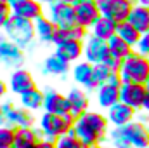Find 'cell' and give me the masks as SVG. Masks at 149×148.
<instances>
[{
	"mask_svg": "<svg viewBox=\"0 0 149 148\" xmlns=\"http://www.w3.org/2000/svg\"><path fill=\"white\" fill-rule=\"evenodd\" d=\"M121 80L123 84L134 82V84H146L149 80V58L139 54L137 51H134L121 66Z\"/></svg>",
	"mask_w": 149,
	"mask_h": 148,
	"instance_id": "4",
	"label": "cell"
},
{
	"mask_svg": "<svg viewBox=\"0 0 149 148\" xmlns=\"http://www.w3.org/2000/svg\"><path fill=\"white\" fill-rule=\"evenodd\" d=\"M2 111V120L3 124L14 127V129H23V127H35V118L33 113L24 110L21 105H16L10 99H5L0 103Z\"/></svg>",
	"mask_w": 149,
	"mask_h": 148,
	"instance_id": "5",
	"label": "cell"
},
{
	"mask_svg": "<svg viewBox=\"0 0 149 148\" xmlns=\"http://www.w3.org/2000/svg\"><path fill=\"white\" fill-rule=\"evenodd\" d=\"M74 11H76L78 25L85 26L87 30H90L95 25V21L101 18V11H99V5H97V0H83L78 5H74Z\"/></svg>",
	"mask_w": 149,
	"mask_h": 148,
	"instance_id": "13",
	"label": "cell"
},
{
	"mask_svg": "<svg viewBox=\"0 0 149 148\" xmlns=\"http://www.w3.org/2000/svg\"><path fill=\"white\" fill-rule=\"evenodd\" d=\"M135 51H137L139 54H142V56L149 58V32L141 37L139 44H137V47H135Z\"/></svg>",
	"mask_w": 149,
	"mask_h": 148,
	"instance_id": "35",
	"label": "cell"
},
{
	"mask_svg": "<svg viewBox=\"0 0 149 148\" xmlns=\"http://www.w3.org/2000/svg\"><path fill=\"white\" fill-rule=\"evenodd\" d=\"M116 32H118V23L109 19V18H104V16H101L95 21V25L90 28V35L101 38V40H106V42L114 37Z\"/></svg>",
	"mask_w": 149,
	"mask_h": 148,
	"instance_id": "23",
	"label": "cell"
},
{
	"mask_svg": "<svg viewBox=\"0 0 149 148\" xmlns=\"http://www.w3.org/2000/svg\"><path fill=\"white\" fill-rule=\"evenodd\" d=\"M109 45L106 40L88 35L87 40L83 42V58L85 61H88L90 65H101L109 58Z\"/></svg>",
	"mask_w": 149,
	"mask_h": 148,
	"instance_id": "10",
	"label": "cell"
},
{
	"mask_svg": "<svg viewBox=\"0 0 149 148\" xmlns=\"http://www.w3.org/2000/svg\"><path fill=\"white\" fill-rule=\"evenodd\" d=\"M12 14L35 23L38 18L43 16V9H42V4L37 2V0H24L23 4H19L12 9Z\"/></svg>",
	"mask_w": 149,
	"mask_h": 148,
	"instance_id": "24",
	"label": "cell"
},
{
	"mask_svg": "<svg viewBox=\"0 0 149 148\" xmlns=\"http://www.w3.org/2000/svg\"><path fill=\"white\" fill-rule=\"evenodd\" d=\"M70 72H71V65H70V63H66L63 58H59L56 52H52L50 56H47V58L43 59V65H42V73L64 78V77L70 73Z\"/></svg>",
	"mask_w": 149,
	"mask_h": 148,
	"instance_id": "18",
	"label": "cell"
},
{
	"mask_svg": "<svg viewBox=\"0 0 149 148\" xmlns=\"http://www.w3.org/2000/svg\"><path fill=\"white\" fill-rule=\"evenodd\" d=\"M90 148H113L111 145H106V143H101V145H95V147H90Z\"/></svg>",
	"mask_w": 149,
	"mask_h": 148,
	"instance_id": "42",
	"label": "cell"
},
{
	"mask_svg": "<svg viewBox=\"0 0 149 148\" xmlns=\"http://www.w3.org/2000/svg\"><path fill=\"white\" fill-rule=\"evenodd\" d=\"M43 98H45L43 91H40L38 87H35V89L24 92L23 96H19V105L24 110L35 113L38 110H43Z\"/></svg>",
	"mask_w": 149,
	"mask_h": 148,
	"instance_id": "26",
	"label": "cell"
},
{
	"mask_svg": "<svg viewBox=\"0 0 149 148\" xmlns=\"http://www.w3.org/2000/svg\"><path fill=\"white\" fill-rule=\"evenodd\" d=\"M26 61L24 49L10 42L9 38H0V66L7 70H19Z\"/></svg>",
	"mask_w": 149,
	"mask_h": 148,
	"instance_id": "7",
	"label": "cell"
},
{
	"mask_svg": "<svg viewBox=\"0 0 149 148\" xmlns=\"http://www.w3.org/2000/svg\"><path fill=\"white\" fill-rule=\"evenodd\" d=\"M35 32H37V38L43 44H54V37L57 32L56 23L49 18V16H42L35 21Z\"/></svg>",
	"mask_w": 149,
	"mask_h": 148,
	"instance_id": "22",
	"label": "cell"
},
{
	"mask_svg": "<svg viewBox=\"0 0 149 148\" xmlns=\"http://www.w3.org/2000/svg\"><path fill=\"white\" fill-rule=\"evenodd\" d=\"M148 94L149 92L146 84L128 82V84H123L121 89H120V101L125 103L127 106L134 108L135 111H139L144 108V101H146Z\"/></svg>",
	"mask_w": 149,
	"mask_h": 148,
	"instance_id": "9",
	"label": "cell"
},
{
	"mask_svg": "<svg viewBox=\"0 0 149 148\" xmlns=\"http://www.w3.org/2000/svg\"><path fill=\"white\" fill-rule=\"evenodd\" d=\"M88 33V30L85 28V26H81V25H74L71 28H66L64 30V38L66 40H80V42H85L87 40V35Z\"/></svg>",
	"mask_w": 149,
	"mask_h": 148,
	"instance_id": "33",
	"label": "cell"
},
{
	"mask_svg": "<svg viewBox=\"0 0 149 148\" xmlns=\"http://www.w3.org/2000/svg\"><path fill=\"white\" fill-rule=\"evenodd\" d=\"M37 148H56V143H54V141H49V140H42V141L38 143Z\"/></svg>",
	"mask_w": 149,
	"mask_h": 148,
	"instance_id": "39",
	"label": "cell"
},
{
	"mask_svg": "<svg viewBox=\"0 0 149 148\" xmlns=\"http://www.w3.org/2000/svg\"><path fill=\"white\" fill-rule=\"evenodd\" d=\"M66 98H68V103H70V113L74 115L76 118L80 115H83L85 111L90 110V98H88V94H87V91L83 87L70 89Z\"/></svg>",
	"mask_w": 149,
	"mask_h": 148,
	"instance_id": "16",
	"label": "cell"
},
{
	"mask_svg": "<svg viewBox=\"0 0 149 148\" xmlns=\"http://www.w3.org/2000/svg\"><path fill=\"white\" fill-rule=\"evenodd\" d=\"M3 124V120H2V111H0V125Z\"/></svg>",
	"mask_w": 149,
	"mask_h": 148,
	"instance_id": "46",
	"label": "cell"
},
{
	"mask_svg": "<svg viewBox=\"0 0 149 148\" xmlns=\"http://www.w3.org/2000/svg\"><path fill=\"white\" fill-rule=\"evenodd\" d=\"M142 110L149 115V94H148V98H146V101H144V108H142Z\"/></svg>",
	"mask_w": 149,
	"mask_h": 148,
	"instance_id": "41",
	"label": "cell"
},
{
	"mask_svg": "<svg viewBox=\"0 0 149 148\" xmlns=\"http://www.w3.org/2000/svg\"><path fill=\"white\" fill-rule=\"evenodd\" d=\"M108 45H109V54H111L113 58L121 59V61H125V59L135 51L130 44H127L123 38L118 37V35H114L113 38H109V40H108Z\"/></svg>",
	"mask_w": 149,
	"mask_h": 148,
	"instance_id": "27",
	"label": "cell"
},
{
	"mask_svg": "<svg viewBox=\"0 0 149 148\" xmlns=\"http://www.w3.org/2000/svg\"><path fill=\"white\" fill-rule=\"evenodd\" d=\"M9 91L16 96H23L24 92L31 91L37 87V82L33 78V73L26 68H19V70H14L9 75Z\"/></svg>",
	"mask_w": 149,
	"mask_h": 148,
	"instance_id": "11",
	"label": "cell"
},
{
	"mask_svg": "<svg viewBox=\"0 0 149 148\" xmlns=\"http://www.w3.org/2000/svg\"><path fill=\"white\" fill-rule=\"evenodd\" d=\"M56 148H88V147L76 136V132L73 129L70 134H64L56 141Z\"/></svg>",
	"mask_w": 149,
	"mask_h": 148,
	"instance_id": "31",
	"label": "cell"
},
{
	"mask_svg": "<svg viewBox=\"0 0 149 148\" xmlns=\"http://www.w3.org/2000/svg\"><path fill=\"white\" fill-rule=\"evenodd\" d=\"M5 38H9L10 42H14L16 45H19L21 49H30L31 45H35L37 40V32H35V23L28 21L24 18H19L16 14H12L9 18V21L3 26Z\"/></svg>",
	"mask_w": 149,
	"mask_h": 148,
	"instance_id": "3",
	"label": "cell"
},
{
	"mask_svg": "<svg viewBox=\"0 0 149 148\" xmlns=\"http://www.w3.org/2000/svg\"><path fill=\"white\" fill-rule=\"evenodd\" d=\"M106 84H109V85H114V87L121 89V85H123L121 75H120V73H111V75H109V78H108V82H106Z\"/></svg>",
	"mask_w": 149,
	"mask_h": 148,
	"instance_id": "37",
	"label": "cell"
},
{
	"mask_svg": "<svg viewBox=\"0 0 149 148\" xmlns=\"http://www.w3.org/2000/svg\"><path fill=\"white\" fill-rule=\"evenodd\" d=\"M97 5H99L101 16L109 18L120 25L128 19L135 2L134 0H97Z\"/></svg>",
	"mask_w": 149,
	"mask_h": 148,
	"instance_id": "6",
	"label": "cell"
},
{
	"mask_svg": "<svg viewBox=\"0 0 149 148\" xmlns=\"http://www.w3.org/2000/svg\"><path fill=\"white\" fill-rule=\"evenodd\" d=\"M104 65L109 68V72H111V73H120V72H121V66H123V61H121V59H118V58L109 56V58L104 61Z\"/></svg>",
	"mask_w": 149,
	"mask_h": 148,
	"instance_id": "36",
	"label": "cell"
},
{
	"mask_svg": "<svg viewBox=\"0 0 149 148\" xmlns=\"http://www.w3.org/2000/svg\"><path fill=\"white\" fill-rule=\"evenodd\" d=\"M49 18L56 23L57 28H71L74 26L78 21H76V11H74V5L71 4H66V2H61V0H56L54 4L49 5Z\"/></svg>",
	"mask_w": 149,
	"mask_h": 148,
	"instance_id": "8",
	"label": "cell"
},
{
	"mask_svg": "<svg viewBox=\"0 0 149 148\" xmlns=\"http://www.w3.org/2000/svg\"><path fill=\"white\" fill-rule=\"evenodd\" d=\"M135 113L137 111L134 108H130V106H127L125 103L120 101L106 111V117H108V120H109V124L113 127H125V125H128L130 122L135 120Z\"/></svg>",
	"mask_w": 149,
	"mask_h": 148,
	"instance_id": "15",
	"label": "cell"
},
{
	"mask_svg": "<svg viewBox=\"0 0 149 148\" xmlns=\"http://www.w3.org/2000/svg\"><path fill=\"white\" fill-rule=\"evenodd\" d=\"M74 124H76V117L71 113H66V115H52V113H42L40 118H38V129L42 132V138L43 140H49V141H57L61 136L64 134H70L74 129Z\"/></svg>",
	"mask_w": 149,
	"mask_h": 148,
	"instance_id": "2",
	"label": "cell"
},
{
	"mask_svg": "<svg viewBox=\"0 0 149 148\" xmlns=\"http://www.w3.org/2000/svg\"><path fill=\"white\" fill-rule=\"evenodd\" d=\"M137 4H141V5H146V7H149V0H135Z\"/></svg>",
	"mask_w": 149,
	"mask_h": 148,
	"instance_id": "43",
	"label": "cell"
},
{
	"mask_svg": "<svg viewBox=\"0 0 149 148\" xmlns=\"http://www.w3.org/2000/svg\"><path fill=\"white\" fill-rule=\"evenodd\" d=\"M71 77L78 84V87H83L85 91H92V78H94V65L88 61H78L71 68Z\"/></svg>",
	"mask_w": 149,
	"mask_h": 148,
	"instance_id": "19",
	"label": "cell"
},
{
	"mask_svg": "<svg viewBox=\"0 0 149 148\" xmlns=\"http://www.w3.org/2000/svg\"><path fill=\"white\" fill-rule=\"evenodd\" d=\"M10 16H12V9H10L9 0H0V30H3Z\"/></svg>",
	"mask_w": 149,
	"mask_h": 148,
	"instance_id": "34",
	"label": "cell"
},
{
	"mask_svg": "<svg viewBox=\"0 0 149 148\" xmlns=\"http://www.w3.org/2000/svg\"><path fill=\"white\" fill-rule=\"evenodd\" d=\"M123 132L128 138L132 148H149V131L146 122L134 120L123 127Z\"/></svg>",
	"mask_w": 149,
	"mask_h": 148,
	"instance_id": "14",
	"label": "cell"
},
{
	"mask_svg": "<svg viewBox=\"0 0 149 148\" xmlns=\"http://www.w3.org/2000/svg\"><path fill=\"white\" fill-rule=\"evenodd\" d=\"M7 91H9V84H5V80H2V78H0V101L5 98Z\"/></svg>",
	"mask_w": 149,
	"mask_h": 148,
	"instance_id": "38",
	"label": "cell"
},
{
	"mask_svg": "<svg viewBox=\"0 0 149 148\" xmlns=\"http://www.w3.org/2000/svg\"><path fill=\"white\" fill-rule=\"evenodd\" d=\"M146 124H148V131H149V118H148V122H146Z\"/></svg>",
	"mask_w": 149,
	"mask_h": 148,
	"instance_id": "48",
	"label": "cell"
},
{
	"mask_svg": "<svg viewBox=\"0 0 149 148\" xmlns=\"http://www.w3.org/2000/svg\"><path fill=\"white\" fill-rule=\"evenodd\" d=\"M37 2H40V4H47V5H50V4H54L56 0H37Z\"/></svg>",
	"mask_w": 149,
	"mask_h": 148,
	"instance_id": "44",
	"label": "cell"
},
{
	"mask_svg": "<svg viewBox=\"0 0 149 148\" xmlns=\"http://www.w3.org/2000/svg\"><path fill=\"white\" fill-rule=\"evenodd\" d=\"M42 132L38 127H23L16 129V141L14 148H37L42 141Z\"/></svg>",
	"mask_w": 149,
	"mask_h": 148,
	"instance_id": "20",
	"label": "cell"
},
{
	"mask_svg": "<svg viewBox=\"0 0 149 148\" xmlns=\"http://www.w3.org/2000/svg\"><path fill=\"white\" fill-rule=\"evenodd\" d=\"M95 99L101 110H109L116 103H120V89L109 85V84H102L97 91H95Z\"/></svg>",
	"mask_w": 149,
	"mask_h": 148,
	"instance_id": "21",
	"label": "cell"
},
{
	"mask_svg": "<svg viewBox=\"0 0 149 148\" xmlns=\"http://www.w3.org/2000/svg\"><path fill=\"white\" fill-rule=\"evenodd\" d=\"M108 141L113 148H132L128 138L123 132V127H113L108 134Z\"/></svg>",
	"mask_w": 149,
	"mask_h": 148,
	"instance_id": "29",
	"label": "cell"
},
{
	"mask_svg": "<svg viewBox=\"0 0 149 148\" xmlns=\"http://www.w3.org/2000/svg\"><path fill=\"white\" fill-rule=\"evenodd\" d=\"M116 35H118V37H121L127 44H130L134 49L137 47L139 40H141V37H142V33H141L135 26H132L128 21H125V23H120V25H118V32H116Z\"/></svg>",
	"mask_w": 149,
	"mask_h": 148,
	"instance_id": "28",
	"label": "cell"
},
{
	"mask_svg": "<svg viewBox=\"0 0 149 148\" xmlns=\"http://www.w3.org/2000/svg\"><path fill=\"white\" fill-rule=\"evenodd\" d=\"M109 125L111 124H109L108 117L102 111L88 110L76 118L74 132L87 147L90 148V147H95V145H101V143H104L108 140V134L111 131Z\"/></svg>",
	"mask_w": 149,
	"mask_h": 148,
	"instance_id": "1",
	"label": "cell"
},
{
	"mask_svg": "<svg viewBox=\"0 0 149 148\" xmlns=\"http://www.w3.org/2000/svg\"><path fill=\"white\" fill-rule=\"evenodd\" d=\"M43 111L52 115H66L70 113V103L66 94L56 91V89H45L43 91Z\"/></svg>",
	"mask_w": 149,
	"mask_h": 148,
	"instance_id": "12",
	"label": "cell"
},
{
	"mask_svg": "<svg viewBox=\"0 0 149 148\" xmlns=\"http://www.w3.org/2000/svg\"><path fill=\"white\" fill-rule=\"evenodd\" d=\"M14 141H16V129L2 124L0 125V148H14Z\"/></svg>",
	"mask_w": 149,
	"mask_h": 148,
	"instance_id": "32",
	"label": "cell"
},
{
	"mask_svg": "<svg viewBox=\"0 0 149 148\" xmlns=\"http://www.w3.org/2000/svg\"><path fill=\"white\" fill-rule=\"evenodd\" d=\"M24 0H9V4H10V9H14L16 5H19V4H23Z\"/></svg>",
	"mask_w": 149,
	"mask_h": 148,
	"instance_id": "40",
	"label": "cell"
},
{
	"mask_svg": "<svg viewBox=\"0 0 149 148\" xmlns=\"http://www.w3.org/2000/svg\"><path fill=\"white\" fill-rule=\"evenodd\" d=\"M146 87H148V92H149V80L146 82Z\"/></svg>",
	"mask_w": 149,
	"mask_h": 148,
	"instance_id": "47",
	"label": "cell"
},
{
	"mask_svg": "<svg viewBox=\"0 0 149 148\" xmlns=\"http://www.w3.org/2000/svg\"><path fill=\"white\" fill-rule=\"evenodd\" d=\"M132 26H135L142 35L149 32V7L146 5H141V4H135L128 19H127Z\"/></svg>",
	"mask_w": 149,
	"mask_h": 148,
	"instance_id": "25",
	"label": "cell"
},
{
	"mask_svg": "<svg viewBox=\"0 0 149 148\" xmlns=\"http://www.w3.org/2000/svg\"><path fill=\"white\" fill-rule=\"evenodd\" d=\"M59 58H63L66 63H78L80 58L83 56V42L80 40H66L59 45H56L54 51Z\"/></svg>",
	"mask_w": 149,
	"mask_h": 148,
	"instance_id": "17",
	"label": "cell"
},
{
	"mask_svg": "<svg viewBox=\"0 0 149 148\" xmlns=\"http://www.w3.org/2000/svg\"><path fill=\"white\" fill-rule=\"evenodd\" d=\"M61 2H66V4H71L73 5V0H61Z\"/></svg>",
	"mask_w": 149,
	"mask_h": 148,
	"instance_id": "45",
	"label": "cell"
},
{
	"mask_svg": "<svg viewBox=\"0 0 149 148\" xmlns=\"http://www.w3.org/2000/svg\"><path fill=\"white\" fill-rule=\"evenodd\" d=\"M109 68L104 65V63H101V65H94V78H92V91H97L102 84H106L108 82V78H109Z\"/></svg>",
	"mask_w": 149,
	"mask_h": 148,
	"instance_id": "30",
	"label": "cell"
}]
</instances>
